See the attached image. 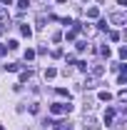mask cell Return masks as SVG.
Instances as JSON below:
<instances>
[{
	"label": "cell",
	"mask_w": 127,
	"mask_h": 130,
	"mask_svg": "<svg viewBox=\"0 0 127 130\" xmlns=\"http://www.w3.org/2000/svg\"><path fill=\"white\" fill-rule=\"evenodd\" d=\"M50 110H52V113H70V110H72V105H65V103H55V105H52Z\"/></svg>",
	"instance_id": "cell-1"
}]
</instances>
